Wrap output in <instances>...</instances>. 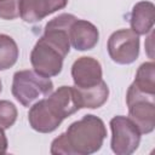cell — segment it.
I'll return each instance as SVG.
<instances>
[{"mask_svg": "<svg viewBox=\"0 0 155 155\" xmlns=\"http://www.w3.org/2000/svg\"><path fill=\"white\" fill-rule=\"evenodd\" d=\"M154 11L155 6L151 1H139L137 2L130 16L131 29L137 35H145L153 30L154 27Z\"/></svg>", "mask_w": 155, "mask_h": 155, "instance_id": "13", "label": "cell"}, {"mask_svg": "<svg viewBox=\"0 0 155 155\" xmlns=\"http://www.w3.org/2000/svg\"><path fill=\"white\" fill-rule=\"evenodd\" d=\"M7 147H8L7 137L4 132V128L0 127V154H5L7 151Z\"/></svg>", "mask_w": 155, "mask_h": 155, "instance_id": "19", "label": "cell"}, {"mask_svg": "<svg viewBox=\"0 0 155 155\" xmlns=\"http://www.w3.org/2000/svg\"><path fill=\"white\" fill-rule=\"evenodd\" d=\"M17 108L10 101H0V127L7 130L12 127L17 120Z\"/></svg>", "mask_w": 155, "mask_h": 155, "instance_id": "17", "label": "cell"}, {"mask_svg": "<svg viewBox=\"0 0 155 155\" xmlns=\"http://www.w3.org/2000/svg\"><path fill=\"white\" fill-rule=\"evenodd\" d=\"M11 91L17 102L23 107H30L53 91V82L34 70H18L13 74Z\"/></svg>", "mask_w": 155, "mask_h": 155, "instance_id": "2", "label": "cell"}, {"mask_svg": "<svg viewBox=\"0 0 155 155\" xmlns=\"http://www.w3.org/2000/svg\"><path fill=\"white\" fill-rule=\"evenodd\" d=\"M46 99L63 120L81 109L74 86H61L51 92Z\"/></svg>", "mask_w": 155, "mask_h": 155, "instance_id": "12", "label": "cell"}, {"mask_svg": "<svg viewBox=\"0 0 155 155\" xmlns=\"http://www.w3.org/2000/svg\"><path fill=\"white\" fill-rule=\"evenodd\" d=\"M69 155H91L97 153L107 137V128L102 119L87 114L71 122L64 132Z\"/></svg>", "mask_w": 155, "mask_h": 155, "instance_id": "1", "label": "cell"}, {"mask_svg": "<svg viewBox=\"0 0 155 155\" xmlns=\"http://www.w3.org/2000/svg\"><path fill=\"white\" fill-rule=\"evenodd\" d=\"M28 121L34 131L40 133H51L58 128L63 120L56 114L46 98H41L35 104L30 105Z\"/></svg>", "mask_w": 155, "mask_h": 155, "instance_id": "9", "label": "cell"}, {"mask_svg": "<svg viewBox=\"0 0 155 155\" xmlns=\"http://www.w3.org/2000/svg\"><path fill=\"white\" fill-rule=\"evenodd\" d=\"M107 50L115 63L131 64L139 56V35L132 29H119L109 36Z\"/></svg>", "mask_w": 155, "mask_h": 155, "instance_id": "6", "label": "cell"}, {"mask_svg": "<svg viewBox=\"0 0 155 155\" xmlns=\"http://www.w3.org/2000/svg\"><path fill=\"white\" fill-rule=\"evenodd\" d=\"M64 58L65 56L42 36L36 41L30 52V63L34 71L45 78L57 76L62 71Z\"/></svg>", "mask_w": 155, "mask_h": 155, "instance_id": "5", "label": "cell"}, {"mask_svg": "<svg viewBox=\"0 0 155 155\" xmlns=\"http://www.w3.org/2000/svg\"><path fill=\"white\" fill-rule=\"evenodd\" d=\"M1 91H2V84H1V80H0V93H1Z\"/></svg>", "mask_w": 155, "mask_h": 155, "instance_id": "20", "label": "cell"}, {"mask_svg": "<svg viewBox=\"0 0 155 155\" xmlns=\"http://www.w3.org/2000/svg\"><path fill=\"white\" fill-rule=\"evenodd\" d=\"M75 90H76L78 99L81 108L97 109L102 107L108 101V97H109V87L104 80H102L99 84L92 87H88V88L75 87Z\"/></svg>", "mask_w": 155, "mask_h": 155, "instance_id": "14", "label": "cell"}, {"mask_svg": "<svg viewBox=\"0 0 155 155\" xmlns=\"http://www.w3.org/2000/svg\"><path fill=\"white\" fill-rule=\"evenodd\" d=\"M19 16V0H0V18L12 21Z\"/></svg>", "mask_w": 155, "mask_h": 155, "instance_id": "18", "label": "cell"}, {"mask_svg": "<svg viewBox=\"0 0 155 155\" xmlns=\"http://www.w3.org/2000/svg\"><path fill=\"white\" fill-rule=\"evenodd\" d=\"M111 142L110 147L116 155H131L140 143V131L127 116L116 115L110 120Z\"/></svg>", "mask_w": 155, "mask_h": 155, "instance_id": "4", "label": "cell"}, {"mask_svg": "<svg viewBox=\"0 0 155 155\" xmlns=\"http://www.w3.org/2000/svg\"><path fill=\"white\" fill-rule=\"evenodd\" d=\"M101 63L93 57H80L71 65V78L75 87L88 88L103 80Z\"/></svg>", "mask_w": 155, "mask_h": 155, "instance_id": "8", "label": "cell"}, {"mask_svg": "<svg viewBox=\"0 0 155 155\" xmlns=\"http://www.w3.org/2000/svg\"><path fill=\"white\" fill-rule=\"evenodd\" d=\"M155 64L154 62H145L139 65L134 81L132 82L140 92L148 94H155Z\"/></svg>", "mask_w": 155, "mask_h": 155, "instance_id": "15", "label": "cell"}, {"mask_svg": "<svg viewBox=\"0 0 155 155\" xmlns=\"http://www.w3.org/2000/svg\"><path fill=\"white\" fill-rule=\"evenodd\" d=\"M69 39L76 51H88L98 44L99 31L93 23L76 18L70 25Z\"/></svg>", "mask_w": 155, "mask_h": 155, "instance_id": "11", "label": "cell"}, {"mask_svg": "<svg viewBox=\"0 0 155 155\" xmlns=\"http://www.w3.org/2000/svg\"><path fill=\"white\" fill-rule=\"evenodd\" d=\"M67 4L68 0H19V16L27 23H36Z\"/></svg>", "mask_w": 155, "mask_h": 155, "instance_id": "10", "label": "cell"}, {"mask_svg": "<svg viewBox=\"0 0 155 155\" xmlns=\"http://www.w3.org/2000/svg\"><path fill=\"white\" fill-rule=\"evenodd\" d=\"M76 17L71 13H62L48 21L45 25L42 38L58 48L65 57L70 51V39L69 29Z\"/></svg>", "mask_w": 155, "mask_h": 155, "instance_id": "7", "label": "cell"}, {"mask_svg": "<svg viewBox=\"0 0 155 155\" xmlns=\"http://www.w3.org/2000/svg\"><path fill=\"white\" fill-rule=\"evenodd\" d=\"M155 94L140 92L133 84L126 93L128 117L136 124L142 134L151 133L155 128Z\"/></svg>", "mask_w": 155, "mask_h": 155, "instance_id": "3", "label": "cell"}, {"mask_svg": "<svg viewBox=\"0 0 155 155\" xmlns=\"http://www.w3.org/2000/svg\"><path fill=\"white\" fill-rule=\"evenodd\" d=\"M19 50L16 41L6 34H0V70L13 67L18 59Z\"/></svg>", "mask_w": 155, "mask_h": 155, "instance_id": "16", "label": "cell"}]
</instances>
